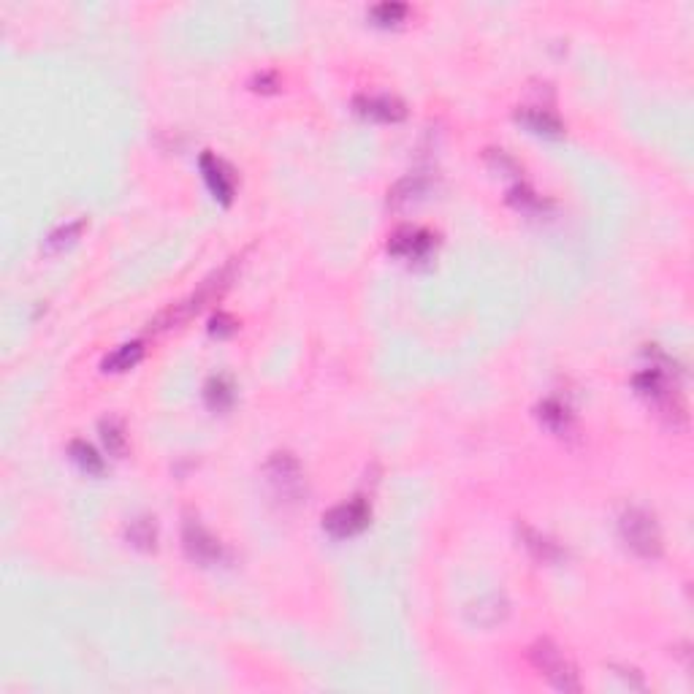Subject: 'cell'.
I'll list each match as a JSON object with an SVG mask.
<instances>
[{
  "mask_svg": "<svg viewBox=\"0 0 694 694\" xmlns=\"http://www.w3.org/2000/svg\"><path fill=\"white\" fill-rule=\"evenodd\" d=\"M233 274H236V261L225 263V266L217 269L212 277H206V280L198 285V290H193L190 296H185V299L168 304V307L149 323V331H168V328H176V326L187 323L193 315H198L206 304L217 301V299L228 290V285L233 282Z\"/></svg>",
  "mask_w": 694,
  "mask_h": 694,
  "instance_id": "1",
  "label": "cell"
},
{
  "mask_svg": "<svg viewBox=\"0 0 694 694\" xmlns=\"http://www.w3.org/2000/svg\"><path fill=\"white\" fill-rule=\"evenodd\" d=\"M619 535L624 546L638 554L641 559H660L662 556V529L657 518L643 508H627L619 516Z\"/></svg>",
  "mask_w": 694,
  "mask_h": 694,
  "instance_id": "2",
  "label": "cell"
},
{
  "mask_svg": "<svg viewBox=\"0 0 694 694\" xmlns=\"http://www.w3.org/2000/svg\"><path fill=\"white\" fill-rule=\"evenodd\" d=\"M532 668L559 692H581V679L575 665L565 657V651L551 641H537L529 649Z\"/></svg>",
  "mask_w": 694,
  "mask_h": 694,
  "instance_id": "3",
  "label": "cell"
},
{
  "mask_svg": "<svg viewBox=\"0 0 694 694\" xmlns=\"http://www.w3.org/2000/svg\"><path fill=\"white\" fill-rule=\"evenodd\" d=\"M266 478L274 489V494L280 499L288 502H299L307 494V483H304V470L299 464V459L293 453H274L266 464Z\"/></svg>",
  "mask_w": 694,
  "mask_h": 694,
  "instance_id": "4",
  "label": "cell"
},
{
  "mask_svg": "<svg viewBox=\"0 0 694 694\" xmlns=\"http://www.w3.org/2000/svg\"><path fill=\"white\" fill-rule=\"evenodd\" d=\"M369 518H372L369 502L364 497H353V499L331 508L323 516V529L334 540H347V537H356L358 532H364L369 527Z\"/></svg>",
  "mask_w": 694,
  "mask_h": 694,
  "instance_id": "5",
  "label": "cell"
},
{
  "mask_svg": "<svg viewBox=\"0 0 694 694\" xmlns=\"http://www.w3.org/2000/svg\"><path fill=\"white\" fill-rule=\"evenodd\" d=\"M182 548H185L187 559L198 567H214V565L225 562L223 543L209 529H204L195 518H187L182 527Z\"/></svg>",
  "mask_w": 694,
  "mask_h": 694,
  "instance_id": "6",
  "label": "cell"
},
{
  "mask_svg": "<svg viewBox=\"0 0 694 694\" xmlns=\"http://www.w3.org/2000/svg\"><path fill=\"white\" fill-rule=\"evenodd\" d=\"M437 239L432 231L418 228V225H402L391 233L388 239V252L404 261H421L434 250Z\"/></svg>",
  "mask_w": 694,
  "mask_h": 694,
  "instance_id": "7",
  "label": "cell"
},
{
  "mask_svg": "<svg viewBox=\"0 0 694 694\" xmlns=\"http://www.w3.org/2000/svg\"><path fill=\"white\" fill-rule=\"evenodd\" d=\"M198 166H201L204 182L209 185L212 195L220 204H231L233 193H236V174H233V168L225 160H220L217 155H212V152H204Z\"/></svg>",
  "mask_w": 694,
  "mask_h": 694,
  "instance_id": "8",
  "label": "cell"
},
{
  "mask_svg": "<svg viewBox=\"0 0 694 694\" xmlns=\"http://www.w3.org/2000/svg\"><path fill=\"white\" fill-rule=\"evenodd\" d=\"M353 106L361 117L375 122H402L407 117V106L396 95H358Z\"/></svg>",
  "mask_w": 694,
  "mask_h": 694,
  "instance_id": "9",
  "label": "cell"
},
{
  "mask_svg": "<svg viewBox=\"0 0 694 694\" xmlns=\"http://www.w3.org/2000/svg\"><path fill=\"white\" fill-rule=\"evenodd\" d=\"M510 616V603L505 594H486L480 597L478 603H472L467 608V619L472 627H483V630H491L497 624H502L505 619Z\"/></svg>",
  "mask_w": 694,
  "mask_h": 694,
  "instance_id": "10",
  "label": "cell"
},
{
  "mask_svg": "<svg viewBox=\"0 0 694 694\" xmlns=\"http://www.w3.org/2000/svg\"><path fill=\"white\" fill-rule=\"evenodd\" d=\"M518 540H521V546L529 551V556H532L535 562H540V565H554V562H562V559H565L562 546H559L554 537H548V535L532 529L529 524H518Z\"/></svg>",
  "mask_w": 694,
  "mask_h": 694,
  "instance_id": "11",
  "label": "cell"
},
{
  "mask_svg": "<svg viewBox=\"0 0 694 694\" xmlns=\"http://www.w3.org/2000/svg\"><path fill=\"white\" fill-rule=\"evenodd\" d=\"M516 119L537 136H551L554 138V136L565 133V122L546 106H521L516 111Z\"/></svg>",
  "mask_w": 694,
  "mask_h": 694,
  "instance_id": "12",
  "label": "cell"
},
{
  "mask_svg": "<svg viewBox=\"0 0 694 694\" xmlns=\"http://www.w3.org/2000/svg\"><path fill=\"white\" fill-rule=\"evenodd\" d=\"M537 418H540V423H543L546 429H551V432L559 434V437L570 434V429H573V413H570V407H567L565 402H559V399H546V402L537 407Z\"/></svg>",
  "mask_w": 694,
  "mask_h": 694,
  "instance_id": "13",
  "label": "cell"
},
{
  "mask_svg": "<svg viewBox=\"0 0 694 694\" xmlns=\"http://www.w3.org/2000/svg\"><path fill=\"white\" fill-rule=\"evenodd\" d=\"M125 540H128L133 548L144 551V554L155 551V548H157V524H155V518H149V516L133 518V521L125 527Z\"/></svg>",
  "mask_w": 694,
  "mask_h": 694,
  "instance_id": "14",
  "label": "cell"
},
{
  "mask_svg": "<svg viewBox=\"0 0 694 694\" xmlns=\"http://www.w3.org/2000/svg\"><path fill=\"white\" fill-rule=\"evenodd\" d=\"M141 358H144V345H141V342H125V345H119L114 353H109V356L103 358L100 369H103V372H111V375L128 372V369H133Z\"/></svg>",
  "mask_w": 694,
  "mask_h": 694,
  "instance_id": "15",
  "label": "cell"
},
{
  "mask_svg": "<svg viewBox=\"0 0 694 694\" xmlns=\"http://www.w3.org/2000/svg\"><path fill=\"white\" fill-rule=\"evenodd\" d=\"M233 399H236L233 383H231L228 377H223V375L209 377V383L204 385V402H206V407L214 410V413H225V410L233 404Z\"/></svg>",
  "mask_w": 694,
  "mask_h": 694,
  "instance_id": "16",
  "label": "cell"
},
{
  "mask_svg": "<svg viewBox=\"0 0 694 694\" xmlns=\"http://www.w3.org/2000/svg\"><path fill=\"white\" fill-rule=\"evenodd\" d=\"M423 190H426V179H423L421 174H410V176L399 179V182L391 187V193H388V204H391L394 209H402V206L413 204L415 198H421V195H423Z\"/></svg>",
  "mask_w": 694,
  "mask_h": 694,
  "instance_id": "17",
  "label": "cell"
},
{
  "mask_svg": "<svg viewBox=\"0 0 694 694\" xmlns=\"http://www.w3.org/2000/svg\"><path fill=\"white\" fill-rule=\"evenodd\" d=\"M68 453H71V461H73L81 472H87V475H100V472H103V459L98 456V451H95L90 442L73 440V442L68 445Z\"/></svg>",
  "mask_w": 694,
  "mask_h": 694,
  "instance_id": "18",
  "label": "cell"
},
{
  "mask_svg": "<svg viewBox=\"0 0 694 694\" xmlns=\"http://www.w3.org/2000/svg\"><path fill=\"white\" fill-rule=\"evenodd\" d=\"M98 432H100V440H103V445H106V451H109L111 456H125V451H128V434H125V426H122L117 418H103L100 426H98Z\"/></svg>",
  "mask_w": 694,
  "mask_h": 694,
  "instance_id": "19",
  "label": "cell"
},
{
  "mask_svg": "<svg viewBox=\"0 0 694 694\" xmlns=\"http://www.w3.org/2000/svg\"><path fill=\"white\" fill-rule=\"evenodd\" d=\"M84 225H87V220H73V223L60 225L57 231H52V233L43 239V250H46V252H60L62 247L73 244V242L81 236Z\"/></svg>",
  "mask_w": 694,
  "mask_h": 694,
  "instance_id": "20",
  "label": "cell"
},
{
  "mask_svg": "<svg viewBox=\"0 0 694 694\" xmlns=\"http://www.w3.org/2000/svg\"><path fill=\"white\" fill-rule=\"evenodd\" d=\"M508 201H510L516 209H524V212H540V209L546 206V201H543L529 185H524V182H518V185H513V187L508 190Z\"/></svg>",
  "mask_w": 694,
  "mask_h": 694,
  "instance_id": "21",
  "label": "cell"
},
{
  "mask_svg": "<svg viewBox=\"0 0 694 694\" xmlns=\"http://www.w3.org/2000/svg\"><path fill=\"white\" fill-rule=\"evenodd\" d=\"M407 5L404 3H377V5H372L369 8V16L377 22V24H399L404 16H407Z\"/></svg>",
  "mask_w": 694,
  "mask_h": 694,
  "instance_id": "22",
  "label": "cell"
},
{
  "mask_svg": "<svg viewBox=\"0 0 694 694\" xmlns=\"http://www.w3.org/2000/svg\"><path fill=\"white\" fill-rule=\"evenodd\" d=\"M236 326H239V323H236L228 312H217V315L209 320V334L217 337V339H225V337L236 334Z\"/></svg>",
  "mask_w": 694,
  "mask_h": 694,
  "instance_id": "23",
  "label": "cell"
},
{
  "mask_svg": "<svg viewBox=\"0 0 694 694\" xmlns=\"http://www.w3.org/2000/svg\"><path fill=\"white\" fill-rule=\"evenodd\" d=\"M250 84H252V90H255V92H277V87H280V79H277V73H271V71H263V73H255Z\"/></svg>",
  "mask_w": 694,
  "mask_h": 694,
  "instance_id": "24",
  "label": "cell"
}]
</instances>
